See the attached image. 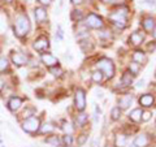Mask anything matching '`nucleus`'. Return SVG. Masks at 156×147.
I'll use <instances>...</instances> for the list:
<instances>
[{
  "label": "nucleus",
  "instance_id": "32",
  "mask_svg": "<svg viewBox=\"0 0 156 147\" xmlns=\"http://www.w3.org/2000/svg\"><path fill=\"white\" fill-rule=\"evenodd\" d=\"M139 70H140V65H139V64H136V63H134V61L129 64V72H130L133 76L138 74Z\"/></svg>",
  "mask_w": 156,
  "mask_h": 147
},
{
  "label": "nucleus",
  "instance_id": "46",
  "mask_svg": "<svg viewBox=\"0 0 156 147\" xmlns=\"http://www.w3.org/2000/svg\"><path fill=\"white\" fill-rule=\"evenodd\" d=\"M152 35H154V38H155V41H156V27L154 29V31H152Z\"/></svg>",
  "mask_w": 156,
  "mask_h": 147
},
{
  "label": "nucleus",
  "instance_id": "9",
  "mask_svg": "<svg viewBox=\"0 0 156 147\" xmlns=\"http://www.w3.org/2000/svg\"><path fill=\"white\" fill-rule=\"evenodd\" d=\"M74 107L78 112H83L86 108V92L81 87L74 92Z\"/></svg>",
  "mask_w": 156,
  "mask_h": 147
},
{
  "label": "nucleus",
  "instance_id": "27",
  "mask_svg": "<svg viewBox=\"0 0 156 147\" xmlns=\"http://www.w3.org/2000/svg\"><path fill=\"white\" fill-rule=\"evenodd\" d=\"M60 129L64 131V134H73V131H74V128H73L72 124L70 122H68V121H62L61 122Z\"/></svg>",
  "mask_w": 156,
  "mask_h": 147
},
{
  "label": "nucleus",
  "instance_id": "28",
  "mask_svg": "<svg viewBox=\"0 0 156 147\" xmlns=\"http://www.w3.org/2000/svg\"><path fill=\"white\" fill-rule=\"evenodd\" d=\"M62 147H72L73 146V135L72 134H64L61 137Z\"/></svg>",
  "mask_w": 156,
  "mask_h": 147
},
{
  "label": "nucleus",
  "instance_id": "16",
  "mask_svg": "<svg viewBox=\"0 0 156 147\" xmlns=\"http://www.w3.org/2000/svg\"><path fill=\"white\" fill-rule=\"evenodd\" d=\"M136 147H147L150 145V138H148V135L147 134H144V133H140L135 137V139H134V143Z\"/></svg>",
  "mask_w": 156,
  "mask_h": 147
},
{
  "label": "nucleus",
  "instance_id": "43",
  "mask_svg": "<svg viewBox=\"0 0 156 147\" xmlns=\"http://www.w3.org/2000/svg\"><path fill=\"white\" fill-rule=\"evenodd\" d=\"M70 2L74 4V5H78V4H82V3H83V0H70Z\"/></svg>",
  "mask_w": 156,
  "mask_h": 147
},
{
  "label": "nucleus",
  "instance_id": "20",
  "mask_svg": "<svg viewBox=\"0 0 156 147\" xmlns=\"http://www.w3.org/2000/svg\"><path fill=\"white\" fill-rule=\"evenodd\" d=\"M44 142L47 145H51L53 147H62L61 143V138L56 134H51V135H47V138L44 139Z\"/></svg>",
  "mask_w": 156,
  "mask_h": 147
},
{
  "label": "nucleus",
  "instance_id": "2",
  "mask_svg": "<svg viewBox=\"0 0 156 147\" xmlns=\"http://www.w3.org/2000/svg\"><path fill=\"white\" fill-rule=\"evenodd\" d=\"M128 14H129L128 7H119L116 11L109 13L108 18L115 26L124 29L126 25H128Z\"/></svg>",
  "mask_w": 156,
  "mask_h": 147
},
{
  "label": "nucleus",
  "instance_id": "5",
  "mask_svg": "<svg viewBox=\"0 0 156 147\" xmlns=\"http://www.w3.org/2000/svg\"><path fill=\"white\" fill-rule=\"evenodd\" d=\"M98 69H99L107 78H112L115 76V64L113 61L108 57H100L99 60L96 61Z\"/></svg>",
  "mask_w": 156,
  "mask_h": 147
},
{
  "label": "nucleus",
  "instance_id": "51",
  "mask_svg": "<svg viewBox=\"0 0 156 147\" xmlns=\"http://www.w3.org/2000/svg\"><path fill=\"white\" fill-rule=\"evenodd\" d=\"M155 91H156V86H155Z\"/></svg>",
  "mask_w": 156,
  "mask_h": 147
},
{
  "label": "nucleus",
  "instance_id": "33",
  "mask_svg": "<svg viewBox=\"0 0 156 147\" xmlns=\"http://www.w3.org/2000/svg\"><path fill=\"white\" fill-rule=\"evenodd\" d=\"M86 141H87V135L86 134H81L80 137H78V139H77V146L78 147L83 146L86 143Z\"/></svg>",
  "mask_w": 156,
  "mask_h": 147
},
{
  "label": "nucleus",
  "instance_id": "6",
  "mask_svg": "<svg viewBox=\"0 0 156 147\" xmlns=\"http://www.w3.org/2000/svg\"><path fill=\"white\" fill-rule=\"evenodd\" d=\"M50 39H48V37L46 35H39L35 41L33 42V48L34 51H37L39 53H44V52H48V50H50Z\"/></svg>",
  "mask_w": 156,
  "mask_h": 147
},
{
  "label": "nucleus",
  "instance_id": "44",
  "mask_svg": "<svg viewBox=\"0 0 156 147\" xmlns=\"http://www.w3.org/2000/svg\"><path fill=\"white\" fill-rule=\"evenodd\" d=\"M100 113H101V111L99 108V106H95V115L98 116V115H100Z\"/></svg>",
  "mask_w": 156,
  "mask_h": 147
},
{
  "label": "nucleus",
  "instance_id": "31",
  "mask_svg": "<svg viewBox=\"0 0 156 147\" xmlns=\"http://www.w3.org/2000/svg\"><path fill=\"white\" fill-rule=\"evenodd\" d=\"M91 80L94 81L95 83H100L101 81H103V73H101L99 69L94 70V72L91 73Z\"/></svg>",
  "mask_w": 156,
  "mask_h": 147
},
{
  "label": "nucleus",
  "instance_id": "19",
  "mask_svg": "<svg viewBox=\"0 0 156 147\" xmlns=\"http://www.w3.org/2000/svg\"><path fill=\"white\" fill-rule=\"evenodd\" d=\"M55 131V126H53L52 122H44V124L41 125V129H39V134L42 135H51Z\"/></svg>",
  "mask_w": 156,
  "mask_h": 147
},
{
  "label": "nucleus",
  "instance_id": "23",
  "mask_svg": "<svg viewBox=\"0 0 156 147\" xmlns=\"http://www.w3.org/2000/svg\"><path fill=\"white\" fill-rule=\"evenodd\" d=\"M128 143V137L124 133H117L115 137V146L116 147H125Z\"/></svg>",
  "mask_w": 156,
  "mask_h": 147
},
{
  "label": "nucleus",
  "instance_id": "37",
  "mask_svg": "<svg viewBox=\"0 0 156 147\" xmlns=\"http://www.w3.org/2000/svg\"><path fill=\"white\" fill-rule=\"evenodd\" d=\"M5 86H7V82H5V80L0 76V94L4 91V89H5Z\"/></svg>",
  "mask_w": 156,
  "mask_h": 147
},
{
  "label": "nucleus",
  "instance_id": "13",
  "mask_svg": "<svg viewBox=\"0 0 156 147\" xmlns=\"http://www.w3.org/2000/svg\"><path fill=\"white\" fill-rule=\"evenodd\" d=\"M155 104V98L152 94H143L139 98V106L144 107V108H150Z\"/></svg>",
  "mask_w": 156,
  "mask_h": 147
},
{
  "label": "nucleus",
  "instance_id": "1",
  "mask_svg": "<svg viewBox=\"0 0 156 147\" xmlns=\"http://www.w3.org/2000/svg\"><path fill=\"white\" fill-rule=\"evenodd\" d=\"M31 31V22L29 20L27 14L18 13L13 20V34L18 39H23L27 37Z\"/></svg>",
  "mask_w": 156,
  "mask_h": 147
},
{
  "label": "nucleus",
  "instance_id": "3",
  "mask_svg": "<svg viewBox=\"0 0 156 147\" xmlns=\"http://www.w3.org/2000/svg\"><path fill=\"white\" fill-rule=\"evenodd\" d=\"M41 125H42V119L39 116H33V117H29V119L21 120V129L26 134H30V135L38 134Z\"/></svg>",
  "mask_w": 156,
  "mask_h": 147
},
{
  "label": "nucleus",
  "instance_id": "42",
  "mask_svg": "<svg viewBox=\"0 0 156 147\" xmlns=\"http://www.w3.org/2000/svg\"><path fill=\"white\" fill-rule=\"evenodd\" d=\"M107 37H109V33L108 31H101L100 33V38H107Z\"/></svg>",
  "mask_w": 156,
  "mask_h": 147
},
{
  "label": "nucleus",
  "instance_id": "12",
  "mask_svg": "<svg viewBox=\"0 0 156 147\" xmlns=\"http://www.w3.org/2000/svg\"><path fill=\"white\" fill-rule=\"evenodd\" d=\"M133 100H134V98L133 95H130V94H125L122 96H120L119 98V100H117V103H119V108L120 109H128L129 107L133 104Z\"/></svg>",
  "mask_w": 156,
  "mask_h": 147
},
{
  "label": "nucleus",
  "instance_id": "15",
  "mask_svg": "<svg viewBox=\"0 0 156 147\" xmlns=\"http://www.w3.org/2000/svg\"><path fill=\"white\" fill-rule=\"evenodd\" d=\"M142 26H143V29H144V31L152 33L154 29L156 27V21H155V18L151 17V16L144 17L143 21H142Z\"/></svg>",
  "mask_w": 156,
  "mask_h": 147
},
{
  "label": "nucleus",
  "instance_id": "41",
  "mask_svg": "<svg viewBox=\"0 0 156 147\" xmlns=\"http://www.w3.org/2000/svg\"><path fill=\"white\" fill-rule=\"evenodd\" d=\"M91 147H99V139H94L91 142Z\"/></svg>",
  "mask_w": 156,
  "mask_h": 147
},
{
  "label": "nucleus",
  "instance_id": "39",
  "mask_svg": "<svg viewBox=\"0 0 156 147\" xmlns=\"http://www.w3.org/2000/svg\"><path fill=\"white\" fill-rule=\"evenodd\" d=\"M101 3H104V4H109V5H112V4H116L117 3V0H100Z\"/></svg>",
  "mask_w": 156,
  "mask_h": 147
},
{
  "label": "nucleus",
  "instance_id": "18",
  "mask_svg": "<svg viewBox=\"0 0 156 147\" xmlns=\"http://www.w3.org/2000/svg\"><path fill=\"white\" fill-rule=\"evenodd\" d=\"M131 59H133V61L136 63V64H143V63L147 61V56H146V53L140 50H135L133 52V55H131Z\"/></svg>",
  "mask_w": 156,
  "mask_h": 147
},
{
  "label": "nucleus",
  "instance_id": "40",
  "mask_svg": "<svg viewBox=\"0 0 156 147\" xmlns=\"http://www.w3.org/2000/svg\"><path fill=\"white\" fill-rule=\"evenodd\" d=\"M155 48H156V42H152V45H148V51L152 52Z\"/></svg>",
  "mask_w": 156,
  "mask_h": 147
},
{
  "label": "nucleus",
  "instance_id": "36",
  "mask_svg": "<svg viewBox=\"0 0 156 147\" xmlns=\"http://www.w3.org/2000/svg\"><path fill=\"white\" fill-rule=\"evenodd\" d=\"M143 4L150 8H154L156 5V0H143Z\"/></svg>",
  "mask_w": 156,
  "mask_h": 147
},
{
  "label": "nucleus",
  "instance_id": "38",
  "mask_svg": "<svg viewBox=\"0 0 156 147\" xmlns=\"http://www.w3.org/2000/svg\"><path fill=\"white\" fill-rule=\"evenodd\" d=\"M38 3L41 4V7H48V5H51L52 0H38Z\"/></svg>",
  "mask_w": 156,
  "mask_h": 147
},
{
  "label": "nucleus",
  "instance_id": "11",
  "mask_svg": "<svg viewBox=\"0 0 156 147\" xmlns=\"http://www.w3.org/2000/svg\"><path fill=\"white\" fill-rule=\"evenodd\" d=\"M34 17H35V21L38 23H46L48 22V12L44 7H35L34 8Z\"/></svg>",
  "mask_w": 156,
  "mask_h": 147
},
{
  "label": "nucleus",
  "instance_id": "48",
  "mask_svg": "<svg viewBox=\"0 0 156 147\" xmlns=\"http://www.w3.org/2000/svg\"><path fill=\"white\" fill-rule=\"evenodd\" d=\"M129 147H136V146H135V145H130Z\"/></svg>",
  "mask_w": 156,
  "mask_h": 147
},
{
  "label": "nucleus",
  "instance_id": "49",
  "mask_svg": "<svg viewBox=\"0 0 156 147\" xmlns=\"http://www.w3.org/2000/svg\"><path fill=\"white\" fill-rule=\"evenodd\" d=\"M0 147H5V146H4V145H2V146H0Z\"/></svg>",
  "mask_w": 156,
  "mask_h": 147
},
{
  "label": "nucleus",
  "instance_id": "17",
  "mask_svg": "<svg viewBox=\"0 0 156 147\" xmlns=\"http://www.w3.org/2000/svg\"><path fill=\"white\" fill-rule=\"evenodd\" d=\"M11 72V61L7 56H0V76Z\"/></svg>",
  "mask_w": 156,
  "mask_h": 147
},
{
  "label": "nucleus",
  "instance_id": "30",
  "mask_svg": "<svg viewBox=\"0 0 156 147\" xmlns=\"http://www.w3.org/2000/svg\"><path fill=\"white\" fill-rule=\"evenodd\" d=\"M121 111H122V109H120L117 106L113 107V108L111 109V119L113 120V121L120 120V119H121Z\"/></svg>",
  "mask_w": 156,
  "mask_h": 147
},
{
  "label": "nucleus",
  "instance_id": "25",
  "mask_svg": "<svg viewBox=\"0 0 156 147\" xmlns=\"http://www.w3.org/2000/svg\"><path fill=\"white\" fill-rule=\"evenodd\" d=\"M133 81H134V76L131 74L130 72H125L122 77H121V85L125 87H129L131 83H133Z\"/></svg>",
  "mask_w": 156,
  "mask_h": 147
},
{
  "label": "nucleus",
  "instance_id": "21",
  "mask_svg": "<svg viewBox=\"0 0 156 147\" xmlns=\"http://www.w3.org/2000/svg\"><path fill=\"white\" fill-rule=\"evenodd\" d=\"M87 120H89L87 115L83 113V112H80V113L76 116V119H74V125L77 126V128H82V126H85V125H86Z\"/></svg>",
  "mask_w": 156,
  "mask_h": 147
},
{
  "label": "nucleus",
  "instance_id": "45",
  "mask_svg": "<svg viewBox=\"0 0 156 147\" xmlns=\"http://www.w3.org/2000/svg\"><path fill=\"white\" fill-rule=\"evenodd\" d=\"M143 83H144V80H140V81L138 82V87H142V86H143Z\"/></svg>",
  "mask_w": 156,
  "mask_h": 147
},
{
  "label": "nucleus",
  "instance_id": "34",
  "mask_svg": "<svg viewBox=\"0 0 156 147\" xmlns=\"http://www.w3.org/2000/svg\"><path fill=\"white\" fill-rule=\"evenodd\" d=\"M56 38L58 39V41H62L64 39V30H62V27L58 25L57 26V31H56Z\"/></svg>",
  "mask_w": 156,
  "mask_h": 147
},
{
  "label": "nucleus",
  "instance_id": "47",
  "mask_svg": "<svg viewBox=\"0 0 156 147\" xmlns=\"http://www.w3.org/2000/svg\"><path fill=\"white\" fill-rule=\"evenodd\" d=\"M5 2H7V3H12V2H13V0H5Z\"/></svg>",
  "mask_w": 156,
  "mask_h": 147
},
{
  "label": "nucleus",
  "instance_id": "7",
  "mask_svg": "<svg viewBox=\"0 0 156 147\" xmlns=\"http://www.w3.org/2000/svg\"><path fill=\"white\" fill-rule=\"evenodd\" d=\"M23 102H25V99L18 95H12L8 98V100L5 103V107L12 112V113H17V112L22 108L23 106Z\"/></svg>",
  "mask_w": 156,
  "mask_h": 147
},
{
  "label": "nucleus",
  "instance_id": "14",
  "mask_svg": "<svg viewBox=\"0 0 156 147\" xmlns=\"http://www.w3.org/2000/svg\"><path fill=\"white\" fill-rule=\"evenodd\" d=\"M144 41V35L142 33H139V31H134V33H131L130 34V37H129V43L131 46H140L143 43Z\"/></svg>",
  "mask_w": 156,
  "mask_h": 147
},
{
  "label": "nucleus",
  "instance_id": "29",
  "mask_svg": "<svg viewBox=\"0 0 156 147\" xmlns=\"http://www.w3.org/2000/svg\"><path fill=\"white\" fill-rule=\"evenodd\" d=\"M48 72H50V74H52L53 77H61L62 74H64V70H62V68H61L60 65L50 68V69H48Z\"/></svg>",
  "mask_w": 156,
  "mask_h": 147
},
{
  "label": "nucleus",
  "instance_id": "35",
  "mask_svg": "<svg viewBox=\"0 0 156 147\" xmlns=\"http://www.w3.org/2000/svg\"><path fill=\"white\" fill-rule=\"evenodd\" d=\"M151 112L150 111H143V113H142V121H148L151 119Z\"/></svg>",
  "mask_w": 156,
  "mask_h": 147
},
{
  "label": "nucleus",
  "instance_id": "24",
  "mask_svg": "<svg viewBox=\"0 0 156 147\" xmlns=\"http://www.w3.org/2000/svg\"><path fill=\"white\" fill-rule=\"evenodd\" d=\"M37 108L34 106H26V108L22 111V113H21V117H22V120H25V119H29V117H33V116H37Z\"/></svg>",
  "mask_w": 156,
  "mask_h": 147
},
{
  "label": "nucleus",
  "instance_id": "10",
  "mask_svg": "<svg viewBox=\"0 0 156 147\" xmlns=\"http://www.w3.org/2000/svg\"><path fill=\"white\" fill-rule=\"evenodd\" d=\"M41 63L47 68V69L60 65V61H58V59H57L55 55H52L51 52L41 53Z\"/></svg>",
  "mask_w": 156,
  "mask_h": 147
},
{
  "label": "nucleus",
  "instance_id": "26",
  "mask_svg": "<svg viewBox=\"0 0 156 147\" xmlns=\"http://www.w3.org/2000/svg\"><path fill=\"white\" fill-rule=\"evenodd\" d=\"M70 18H72V21H74V22H80V21H82V18H83V13H82V11H80V9H73L70 13Z\"/></svg>",
  "mask_w": 156,
  "mask_h": 147
},
{
  "label": "nucleus",
  "instance_id": "22",
  "mask_svg": "<svg viewBox=\"0 0 156 147\" xmlns=\"http://www.w3.org/2000/svg\"><path fill=\"white\" fill-rule=\"evenodd\" d=\"M142 113H143V109L142 108H135V109H133L129 113V120L133 121V122L142 121Z\"/></svg>",
  "mask_w": 156,
  "mask_h": 147
},
{
  "label": "nucleus",
  "instance_id": "50",
  "mask_svg": "<svg viewBox=\"0 0 156 147\" xmlns=\"http://www.w3.org/2000/svg\"><path fill=\"white\" fill-rule=\"evenodd\" d=\"M155 77H156V72H155Z\"/></svg>",
  "mask_w": 156,
  "mask_h": 147
},
{
  "label": "nucleus",
  "instance_id": "4",
  "mask_svg": "<svg viewBox=\"0 0 156 147\" xmlns=\"http://www.w3.org/2000/svg\"><path fill=\"white\" fill-rule=\"evenodd\" d=\"M8 59H9V61H11V65H14L16 68L27 66L30 64V56L21 51H12Z\"/></svg>",
  "mask_w": 156,
  "mask_h": 147
},
{
  "label": "nucleus",
  "instance_id": "8",
  "mask_svg": "<svg viewBox=\"0 0 156 147\" xmlns=\"http://www.w3.org/2000/svg\"><path fill=\"white\" fill-rule=\"evenodd\" d=\"M85 26L87 29H101L104 26V22L100 16H98L95 13H89L85 18Z\"/></svg>",
  "mask_w": 156,
  "mask_h": 147
}]
</instances>
